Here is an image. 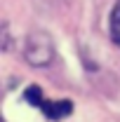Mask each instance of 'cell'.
I'll return each instance as SVG.
<instances>
[{
  "label": "cell",
  "instance_id": "obj_1",
  "mask_svg": "<svg viewBox=\"0 0 120 122\" xmlns=\"http://www.w3.org/2000/svg\"><path fill=\"white\" fill-rule=\"evenodd\" d=\"M24 56L31 66L45 68L54 61V40L47 30H31L24 42Z\"/></svg>",
  "mask_w": 120,
  "mask_h": 122
},
{
  "label": "cell",
  "instance_id": "obj_2",
  "mask_svg": "<svg viewBox=\"0 0 120 122\" xmlns=\"http://www.w3.org/2000/svg\"><path fill=\"white\" fill-rule=\"evenodd\" d=\"M40 110L45 113L47 120L59 122V120H64V117H68V115H71L73 103H71L68 99H61V101H43V103H40Z\"/></svg>",
  "mask_w": 120,
  "mask_h": 122
},
{
  "label": "cell",
  "instance_id": "obj_3",
  "mask_svg": "<svg viewBox=\"0 0 120 122\" xmlns=\"http://www.w3.org/2000/svg\"><path fill=\"white\" fill-rule=\"evenodd\" d=\"M108 26H111V38H113V42L120 47V0L115 2V7H113V12H111Z\"/></svg>",
  "mask_w": 120,
  "mask_h": 122
},
{
  "label": "cell",
  "instance_id": "obj_4",
  "mask_svg": "<svg viewBox=\"0 0 120 122\" xmlns=\"http://www.w3.org/2000/svg\"><path fill=\"white\" fill-rule=\"evenodd\" d=\"M24 99L28 101L31 106H40L45 99H43V89L38 87V85H31V87H26V92H24Z\"/></svg>",
  "mask_w": 120,
  "mask_h": 122
}]
</instances>
